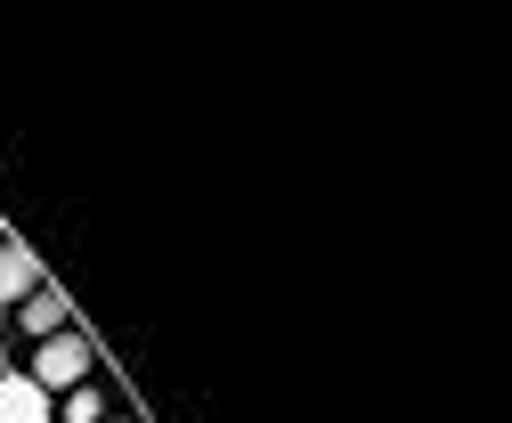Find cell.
Returning a JSON list of instances; mask_svg holds the SVG:
<instances>
[{
  "instance_id": "2",
  "label": "cell",
  "mask_w": 512,
  "mask_h": 423,
  "mask_svg": "<svg viewBox=\"0 0 512 423\" xmlns=\"http://www.w3.org/2000/svg\"><path fill=\"white\" fill-rule=\"evenodd\" d=\"M0 423H49V391L33 375H0Z\"/></svg>"
},
{
  "instance_id": "5",
  "label": "cell",
  "mask_w": 512,
  "mask_h": 423,
  "mask_svg": "<svg viewBox=\"0 0 512 423\" xmlns=\"http://www.w3.org/2000/svg\"><path fill=\"white\" fill-rule=\"evenodd\" d=\"M66 423H106V399H98L90 383H74V391H66Z\"/></svg>"
},
{
  "instance_id": "4",
  "label": "cell",
  "mask_w": 512,
  "mask_h": 423,
  "mask_svg": "<svg viewBox=\"0 0 512 423\" xmlns=\"http://www.w3.org/2000/svg\"><path fill=\"white\" fill-rule=\"evenodd\" d=\"M9 293H33V261L17 245H0V301H9Z\"/></svg>"
},
{
  "instance_id": "1",
  "label": "cell",
  "mask_w": 512,
  "mask_h": 423,
  "mask_svg": "<svg viewBox=\"0 0 512 423\" xmlns=\"http://www.w3.org/2000/svg\"><path fill=\"white\" fill-rule=\"evenodd\" d=\"M33 383L41 391H74V383H90V342L66 326V334H41V350H33Z\"/></svg>"
},
{
  "instance_id": "3",
  "label": "cell",
  "mask_w": 512,
  "mask_h": 423,
  "mask_svg": "<svg viewBox=\"0 0 512 423\" xmlns=\"http://www.w3.org/2000/svg\"><path fill=\"white\" fill-rule=\"evenodd\" d=\"M25 326H33V334H66V293H57V285H33V293H25Z\"/></svg>"
}]
</instances>
